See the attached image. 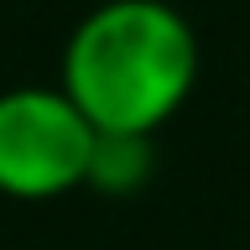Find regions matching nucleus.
Wrapping results in <instances>:
<instances>
[{
  "mask_svg": "<svg viewBox=\"0 0 250 250\" xmlns=\"http://www.w3.org/2000/svg\"><path fill=\"white\" fill-rule=\"evenodd\" d=\"M198 78V42L167 0H104L73 26L58 89L109 136H156Z\"/></svg>",
  "mask_w": 250,
  "mask_h": 250,
  "instance_id": "f257e3e1",
  "label": "nucleus"
},
{
  "mask_svg": "<svg viewBox=\"0 0 250 250\" xmlns=\"http://www.w3.org/2000/svg\"><path fill=\"white\" fill-rule=\"evenodd\" d=\"M94 130L62 89L21 83L0 94V193L5 198H62L89 183Z\"/></svg>",
  "mask_w": 250,
  "mask_h": 250,
  "instance_id": "f03ea898",
  "label": "nucleus"
},
{
  "mask_svg": "<svg viewBox=\"0 0 250 250\" xmlns=\"http://www.w3.org/2000/svg\"><path fill=\"white\" fill-rule=\"evenodd\" d=\"M151 177V136H94V156H89V188L99 193H136Z\"/></svg>",
  "mask_w": 250,
  "mask_h": 250,
  "instance_id": "7ed1b4c3",
  "label": "nucleus"
}]
</instances>
